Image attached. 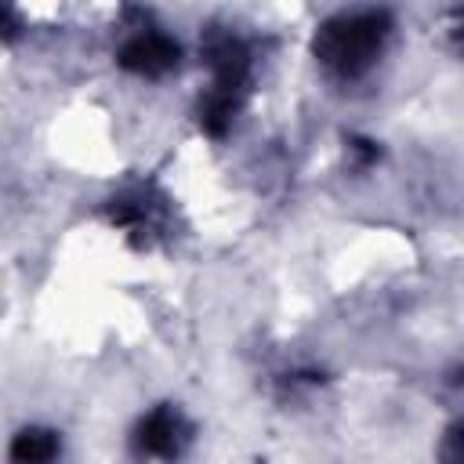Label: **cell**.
<instances>
[{"label":"cell","mask_w":464,"mask_h":464,"mask_svg":"<svg viewBox=\"0 0 464 464\" xmlns=\"http://www.w3.org/2000/svg\"><path fill=\"white\" fill-rule=\"evenodd\" d=\"M54 453H58V439L54 431H44V428H25L11 446L14 460H51Z\"/></svg>","instance_id":"cell-4"},{"label":"cell","mask_w":464,"mask_h":464,"mask_svg":"<svg viewBox=\"0 0 464 464\" xmlns=\"http://www.w3.org/2000/svg\"><path fill=\"white\" fill-rule=\"evenodd\" d=\"M388 36V14L384 11H355L326 22L315 36V54L326 69L337 76H362L373 58L381 54Z\"/></svg>","instance_id":"cell-1"},{"label":"cell","mask_w":464,"mask_h":464,"mask_svg":"<svg viewBox=\"0 0 464 464\" xmlns=\"http://www.w3.org/2000/svg\"><path fill=\"white\" fill-rule=\"evenodd\" d=\"M120 62L138 76H163L178 65V44L167 40L163 33H138L120 51Z\"/></svg>","instance_id":"cell-2"},{"label":"cell","mask_w":464,"mask_h":464,"mask_svg":"<svg viewBox=\"0 0 464 464\" xmlns=\"http://www.w3.org/2000/svg\"><path fill=\"white\" fill-rule=\"evenodd\" d=\"M0 25H4V11H0Z\"/></svg>","instance_id":"cell-5"},{"label":"cell","mask_w":464,"mask_h":464,"mask_svg":"<svg viewBox=\"0 0 464 464\" xmlns=\"http://www.w3.org/2000/svg\"><path fill=\"white\" fill-rule=\"evenodd\" d=\"M181 439H185V420L174 406H160L141 420V446L149 453L170 457L181 450Z\"/></svg>","instance_id":"cell-3"}]
</instances>
